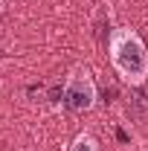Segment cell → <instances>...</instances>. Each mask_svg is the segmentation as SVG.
Returning a JSON list of instances; mask_svg holds the SVG:
<instances>
[{
    "mask_svg": "<svg viewBox=\"0 0 148 151\" xmlns=\"http://www.w3.org/2000/svg\"><path fill=\"white\" fill-rule=\"evenodd\" d=\"M111 61H113V67L119 70V76L125 81H131V84L145 81L148 55H145L142 41L134 35L131 29H116L111 35Z\"/></svg>",
    "mask_w": 148,
    "mask_h": 151,
    "instance_id": "1",
    "label": "cell"
},
{
    "mask_svg": "<svg viewBox=\"0 0 148 151\" xmlns=\"http://www.w3.org/2000/svg\"><path fill=\"white\" fill-rule=\"evenodd\" d=\"M93 99H96V87H93V78L87 70H75L64 87V105L70 111L81 113L93 108Z\"/></svg>",
    "mask_w": 148,
    "mask_h": 151,
    "instance_id": "2",
    "label": "cell"
},
{
    "mask_svg": "<svg viewBox=\"0 0 148 151\" xmlns=\"http://www.w3.org/2000/svg\"><path fill=\"white\" fill-rule=\"evenodd\" d=\"M73 151H99V145H96L93 137H78L75 145H73Z\"/></svg>",
    "mask_w": 148,
    "mask_h": 151,
    "instance_id": "3",
    "label": "cell"
}]
</instances>
